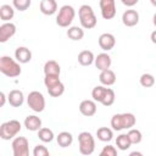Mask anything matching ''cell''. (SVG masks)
Masks as SVG:
<instances>
[{
	"mask_svg": "<svg viewBox=\"0 0 156 156\" xmlns=\"http://www.w3.org/2000/svg\"><path fill=\"white\" fill-rule=\"evenodd\" d=\"M135 116L130 112L126 113H116L111 118V127L113 130H122V129H130L135 126Z\"/></svg>",
	"mask_w": 156,
	"mask_h": 156,
	"instance_id": "obj_1",
	"label": "cell"
},
{
	"mask_svg": "<svg viewBox=\"0 0 156 156\" xmlns=\"http://www.w3.org/2000/svg\"><path fill=\"white\" fill-rule=\"evenodd\" d=\"M0 72L10 78H16L21 74L22 69L18 61H15L10 56H1L0 57Z\"/></svg>",
	"mask_w": 156,
	"mask_h": 156,
	"instance_id": "obj_2",
	"label": "cell"
},
{
	"mask_svg": "<svg viewBox=\"0 0 156 156\" xmlns=\"http://www.w3.org/2000/svg\"><path fill=\"white\" fill-rule=\"evenodd\" d=\"M78 17H79V22H80V24H82V27L84 29H91L98 23V20H96V16L94 13V10L88 4H84V5H82L79 7Z\"/></svg>",
	"mask_w": 156,
	"mask_h": 156,
	"instance_id": "obj_3",
	"label": "cell"
},
{
	"mask_svg": "<svg viewBox=\"0 0 156 156\" xmlns=\"http://www.w3.org/2000/svg\"><path fill=\"white\" fill-rule=\"evenodd\" d=\"M21 128L22 126L17 119H10L7 122H4L0 126V138L2 140H10L21 132Z\"/></svg>",
	"mask_w": 156,
	"mask_h": 156,
	"instance_id": "obj_4",
	"label": "cell"
},
{
	"mask_svg": "<svg viewBox=\"0 0 156 156\" xmlns=\"http://www.w3.org/2000/svg\"><path fill=\"white\" fill-rule=\"evenodd\" d=\"M76 16V10L73 9V6L71 5H63L61 6V9L58 10V13L56 16V24L66 28L68 26H71L72 21L74 20Z\"/></svg>",
	"mask_w": 156,
	"mask_h": 156,
	"instance_id": "obj_5",
	"label": "cell"
},
{
	"mask_svg": "<svg viewBox=\"0 0 156 156\" xmlns=\"http://www.w3.org/2000/svg\"><path fill=\"white\" fill-rule=\"evenodd\" d=\"M78 143H79V152L82 155H91L95 150V140L91 133L89 132H82L78 135Z\"/></svg>",
	"mask_w": 156,
	"mask_h": 156,
	"instance_id": "obj_6",
	"label": "cell"
},
{
	"mask_svg": "<svg viewBox=\"0 0 156 156\" xmlns=\"http://www.w3.org/2000/svg\"><path fill=\"white\" fill-rule=\"evenodd\" d=\"M27 104L34 112H43L45 108L44 95L38 90H33L27 96Z\"/></svg>",
	"mask_w": 156,
	"mask_h": 156,
	"instance_id": "obj_7",
	"label": "cell"
},
{
	"mask_svg": "<svg viewBox=\"0 0 156 156\" xmlns=\"http://www.w3.org/2000/svg\"><path fill=\"white\" fill-rule=\"evenodd\" d=\"M12 152L15 156H28L29 155V143L24 136H16L12 140Z\"/></svg>",
	"mask_w": 156,
	"mask_h": 156,
	"instance_id": "obj_8",
	"label": "cell"
},
{
	"mask_svg": "<svg viewBox=\"0 0 156 156\" xmlns=\"http://www.w3.org/2000/svg\"><path fill=\"white\" fill-rule=\"evenodd\" d=\"M100 11L104 20H112L116 16V2L115 0H100Z\"/></svg>",
	"mask_w": 156,
	"mask_h": 156,
	"instance_id": "obj_9",
	"label": "cell"
},
{
	"mask_svg": "<svg viewBox=\"0 0 156 156\" xmlns=\"http://www.w3.org/2000/svg\"><path fill=\"white\" fill-rule=\"evenodd\" d=\"M16 34V26L12 22H4L0 26V43H6Z\"/></svg>",
	"mask_w": 156,
	"mask_h": 156,
	"instance_id": "obj_10",
	"label": "cell"
},
{
	"mask_svg": "<svg viewBox=\"0 0 156 156\" xmlns=\"http://www.w3.org/2000/svg\"><path fill=\"white\" fill-rule=\"evenodd\" d=\"M116 45V38L111 33H102L99 37V46L104 51H110L115 48Z\"/></svg>",
	"mask_w": 156,
	"mask_h": 156,
	"instance_id": "obj_11",
	"label": "cell"
},
{
	"mask_svg": "<svg viewBox=\"0 0 156 156\" xmlns=\"http://www.w3.org/2000/svg\"><path fill=\"white\" fill-rule=\"evenodd\" d=\"M122 22L126 27H134L139 23V13L136 10H126L122 15Z\"/></svg>",
	"mask_w": 156,
	"mask_h": 156,
	"instance_id": "obj_12",
	"label": "cell"
},
{
	"mask_svg": "<svg viewBox=\"0 0 156 156\" xmlns=\"http://www.w3.org/2000/svg\"><path fill=\"white\" fill-rule=\"evenodd\" d=\"M79 111L83 116L91 117L96 113V104L94 100H83L79 104Z\"/></svg>",
	"mask_w": 156,
	"mask_h": 156,
	"instance_id": "obj_13",
	"label": "cell"
},
{
	"mask_svg": "<svg viewBox=\"0 0 156 156\" xmlns=\"http://www.w3.org/2000/svg\"><path fill=\"white\" fill-rule=\"evenodd\" d=\"M7 101H9V104H10L11 106H13V107H20V106H22V104H23V101H24V95H23V93H22L21 90L13 89V90H11V91L9 93V95H7Z\"/></svg>",
	"mask_w": 156,
	"mask_h": 156,
	"instance_id": "obj_14",
	"label": "cell"
},
{
	"mask_svg": "<svg viewBox=\"0 0 156 156\" xmlns=\"http://www.w3.org/2000/svg\"><path fill=\"white\" fill-rule=\"evenodd\" d=\"M94 63H95V67H96L98 69H100V71L107 69V68H110V66H111V63H112L111 56H110L108 54H106V52H101V54H99V55L95 57Z\"/></svg>",
	"mask_w": 156,
	"mask_h": 156,
	"instance_id": "obj_15",
	"label": "cell"
},
{
	"mask_svg": "<svg viewBox=\"0 0 156 156\" xmlns=\"http://www.w3.org/2000/svg\"><path fill=\"white\" fill-rule=\"evenodd\" d=\"M15 57L20 63H28L32 60V52L26 46H18L15 50Z\"/></svg>",
	"mask_w": 156,
	"mask_h": 156,
	"instance_id": "obj_16",
	"label": "cell"
},
{
	"mask_svg": "<svg viewBox=\"0 0 156 156\" xmlns=\"http://www.w3.org/2000/svg\"><path fill=\"white\" fill-rule=\"evenodd\" d=\"M24 127L30 132H37L41 128V119L35 115H29L24 118Z\"/></svg>",
	"mask_w": 156,
	"mask_h": 156,
	"instance_id": "obj_17",
	"label": "cell"
},
{
	"mask_svg": "<svg viewBox=\"0 0 156 156\" xmlns=\"http://www.w3.org/2000/svg\"><path fill=\"white\" fill-rule=\"evenodd\" d=\"M99 80H100V83L102 85H107V87L108 85H112V84L116 83V73L112 69H110V68L104 69V71L100 72Z\"/></svg>",
	"mask_w": 156,
	"mask_h": 156,
	"instance_id": "obj_18",
	"label": "cell"
},
{
	"mask_svg": "<svg viewBox=\"0 0 156 156\" xmlns=\"http://www.w3.org/2000/svg\"><path fill=\"white\" fill-rule=\"evenodd\" d=\"M40 11L43 15L51 16L57 11L56 0H41L40 1Z\"/></svg>",
	"mask_w": 156,
	"mask_h": 156,
	"instance_id": "obj_19",
	"label": "cell"
},
{
	"mask_svg": "<svg viewBox=\"0 0 156 156\" xmlns=\"http://www.w3.org/2000/svg\"><path fill=\"white\" fill-rule=\"evenodd\" d=\"M61 73V67L60 65L55 61V60H49L45 62L44 65V74H55V76H60Z\"/></svg>",
	"mask_w": 156,
	"mask_h": 156,
	"instance_id": "obj_20",
	"label": "cell"
},
{
	"mask_svg": "<svg viewBox=\"0 0 156 156\" xmlns=\"http://www.w3.org/2000/svg\"><path fill=\"white\" fill-rule=\"evenodd\" d=\"M94 61H95V57L90 50H83L78 54V62L82 66H90Z\"/></svg>",
	"mask_w": 156,
	"mask_h": 156,
	"instance_id": "obj_21",
	"label": "cell"
},
{
	"mask_svg": "<svg viewBox=\"0 0 156 156\" xmlns=\"http://www.w3.org/2000/svg\"><path fill=\"white\" fill-rule=\"evenodd\" d=\"M15 16V10L11 5L4 4L0 6V18L4 22H9L10 20H12Z\"/></svg>",
	"mask_w": 156,
	"mask_h": 156,
	"instance_id": "obj_22",
	"label": "cell"
},
{
	"mask_svg": "<svg viewBox=\"0 0 156 156\" xmlns=\"http://www.w3.org/2000/svg\"><path fill=\"white\" fill-rule=\"evenodd\" d=\"M56 140L61 147H68L73 143V135L69 132H61L56 136Z\"/></svg>",
	"mask_w": 156,
	"mask_h": 156,
	"instance_id": "obj_23",
	"label": "cell"
},
{
	"mask_svg": "<svg viewBox=\"0 0 156 156\" xmlns=\"http://www.w3.org/2000/svg\"><path fill=\"white\" fill-rule=\"evenodd\" d=\"M67 37L74 41H79L84 37V30L78 26H72L67 29Z\"/></svg>",
	"mask_w": 156,
	"mask_h": 156,
	"instance_id": "obj_24",
	"label": "cell"
},
{
	"mask_svg": "<svg viewBox=\"0 0 156 156\" xmlns=\"http://www.w3.org/2000/svg\"><path fill=\"white\" fill-rule=\"evenodd\" d=\"M96 136L100 141H110L112 140L113 138V132L111 128H107V127H100L98 130H96Z\"/></svg>",
	"mask_w": 156,
	"mask_h": 156,
	"instance_id": "obj_25",
	"label": "cell"
},
{
	"mask_svg": "<svg viewBox=\"0 0 156 156\" xmlns=\"http://www.w3.org/2000/svg\"><path fill=\"white\" fill-rule=\"evenodd\" d=\"M116 145H117V147H118L119 150H122V151L128 150V149L130 147V145H132L128 134H119V135L117 136V139H116Z\"/></svg>",
	"mask_w": 156,
	"mask_h": 156,
	"instance_id": "obj_26",
	"label": "cell"
},
{
	"mask_svg": "<svg viewBox=\"0 0 156 156\" xmlns=\"http://www.w3.org/2000/svg\"><path fill=\"white\" fill-rule=\"evenodd\" d=\"M54 132L50 128H40L38 130V138L43 143H51L54 140Z\"/></svg>",
	"mask_w": 156,
	"mask_h": 156,
	"instance_id": "obj_27",
	"label": "cell"
},
{
	"mask_svg": "<svg viewBox=\"0 0 156 156\" xmlns=\"http://www.w3.org/2000/svg\"><path fill=\"white\" fill-rule=\"evenodd\" d=\"M106 90H107V88H105L104 85H96V87L93 89V91H91V98H93V100H94L95 102H100V104H101V101H102V99H104V96H105Z\"/></svg>",
	"mask_w": 156,
	"mask_h": 156,
	"instance_id": "obj_28",
	"label": "cell"
},
{
	"mask_svg": "<svg viewBox=\"0 0 156 156\" xmlns=\"http://www.w3.org/2000/svg\"><path fill=\"white\" fill-rule=\"evenodd\" d=\"M46 89H48L49 95L52 96V98H58V96H61L65 93V85H63L62 82H58L57 84H55L52 87H49Z\"/></svg>",
	"mask_w": 156,
	"mask_h": 156,
	"instance_id": "obj_29",
	"label": "cell"
},
{
	"mask_svg": "<svg viewBox=\"0 0 156 156\" xmlns=\"http://www.w3.org/2000/svg\"><path fill=\"white\" fill-rule=\"evenodd\" d=\"M139 82H140V85L141 87H144V88H151L155 84V77L152 74H150V73H144V74H141Z\"/></svg>",
	"mask_w": 156,
	"mask_h": 156,
	"instance_id": "obj_30",
	"label": "cell"
},
{
	"mask_svg": "<svg viewBox=\"0 0 156 156\" xmlns=\"http://www.w3.org/2000/svg\"><path fill=\"white\" fill-rule=\"evenodd\" d=\"M128 136H129V140L132 144H139L143 139V134L139 129H135V128H130L128 130Z\"/></svg>",
	"mask_w": 156,
	"mask_h": 156,
	"instance_id": "obj_31",
	"label": "cell"
},
{
	"mask_svg": "<svg viewBox=\"0 0 156 156\" xmlns=\"http://www.w3.org/2000/svg\"><path fill=\"white\" fill-rule=\"evenodd\" d=\"M115 99H116V95H115V91L111 89V88H107L106 93H105V96L101 101V104L104 106H111L113 102H115Z\"/></svg>",
	"mask_w": 156,
	"mask_h": 156,
	"instance_id": "obj_32",
	"label": "cell"
},
{
	"mask_svg": "<svg viewBox=\"0 0 156 156\" xmlns=\"http://www.w3.org/2000/svg\"><path fill=\"white\" fill-rule=\"evenodd\" d=\"M30 4H32V0H12L13 7L18 11H26L27 9H29Z\"/></svg>",
	"mask_w": 156,
	"mask_h": 156,
	"instance_id": "obj_33",
	"label": "cell"
},
{
	"mask_svg": "<svg viewBox=\"0 0 156 156\" xmlns=\"http://www.w3.org/2000/svg\"><path fill=\"white\" fill-rule=\"evenodd\" d=\"M58 82H61V80H60V76H55V74H46V76H45V78H44V84H45V87H46V88L52 87V85L57 84Z\"/></svg>",
	"mask_w": 156,
	"mask_h": 156,
	"instance_id": "obj_34",
	"label": "cell"
},
{
	"mask_svg": "<svg viewBox=\"0 0 156 156\" xmlns=\"http://www.w3.org/2000/svg\"><path fill=\"white\" fill-rule=\"evenodd\" d=\"M49 154H50L49 150L44 145H41V144H38L33 149V155L34 156H49Z\"/></svg>",
	"mask_w": 156,
	"mask_h": 156,
	"instance_id": "obj_35",
	"label": "cell"
},
{
	"mask_svg": "<svg viewBox=\"0 0 156 156\" xmlns=\"http://www.w3.org/2000/svg\"><path fill=\"white\" fill-rule=\"evenodd\" d=\"M100 155L101 156H116L117 155V150H116L115 146L107 145V146H104V149L101 150Z\"/></svg>",
	"mask_w": 156,
	"mask_h": 156,
	"instance_id": "obj_36",
	"label": "cell"
},
{
	"mask_svg": "<svg viewBox=\"0 0 156 156\" xmlns=\"http://www.w3.org/2000/svg\"><path fill=\"white\" fill-rule=\"evenodd\" d=\"M123 5L128 6V7H133L134 5H136L139 2V0H121Z\"/></svg>",
	"mask_w": 156,
	"mask_h": 156,
	"instance_id": "obj_37",
	"label": "cell"
},
{
	"mask_svg": "<svg viewBox=\"0 0 156 156\" xmlns=\"http://www.w3.org/2000/svg\"><path fill=\"white\" fill-rule=\"evenodd\" d=\"M0 99H1V102H0V106L2 107V106L5 105V101H6V96H5V93H4V91H1V93H0Z\"/></svg>",
	"mask_w": 156,
	"mask_h": 156,
	"instance_id": "obj_38",
	"label": "cell"
},
{
	"mask_svg": "<svg viewBox=\"0 0 156 156\" xmlns=\"http://www.w3.org/2000/svg\"><path fill=\"white\" fill-rule=\"evenodd\" d=\"M150 39H151V41L154 43V44H156V29L151 33V35H150Z\"/></svg>",
	"mask_w": 156,
	"mask_h": 156,
	"instance_id": "obj_39",
	"label": "cell"
},
{
	"mask_svg": "<svg viewBox=\"0 0 156 156\" xmlns=\"http://www.w3.org/2000/svg\"><path fill=\"white\" fill-rule=\"evenodd\" d=\"M152 23H154V26L156 27V13H155L154 17H152Z\"/></svg>",
	"mask_w": 156,
	"mask_h": 156,
	"instance_id": "obj_40",
	"label": "cell"
},
{
	"mask_svg": "<svg viewBox=\"0 0 156 156\" xmlns=\"http://www.w3.org/2000/svg\"><path fill=\"white\" fill-rule=\"evenodd\" d=\"M134 155H141V152H136V151H134V152H130V156H134Z\"/></svg>",
	"mask_w": 156,
	"mask_h": 156,
	"instance_id": "obj_41",
	"label": "cell"
},
{
	"mask_svg": "<svg viewBox=\"0 0 156 156\" xmlns=\"http://www.w3.org/2000/svg\"><path fill=\"white\" fill-rule=\"evenodd\" d=\"M150 2H151V5H152V6H155V7H156V0H150Z\"/></svg>",
	"mask_w": 156,
	"mask_h": 156,
	"instance_id": "obj_42",
	"label": "cell"
}]
</instances>
